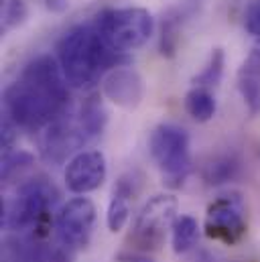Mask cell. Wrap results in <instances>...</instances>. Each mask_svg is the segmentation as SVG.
Wrapping results in <instances>:
<instances>
[{
  "mask_svg": "<svg viewBox=\"0 0 260 262\" xmlns=\"http://www.w3.org/2000/svg\"><path fill=\"white\" fill-rule=\"evenodd\" d=\"M67 85L55 57H35L23 69L20 77L4 90V114L18 128H47L67 110Z\"/></svg>",
  "mask_w": 260,
  "mask_h": 262,
  "instance_id": "1",
  "label": "cell"
},
{
  "mask_svg": "<svg viewBox=\"0 0 260 262\" xmlns=\"http://www.w3.org/2000/svg\"><path fill=\"white\" fill-rule=\"evenodd\" d=\"M57 61L69 88L83 90L120 67L124 53L114 51L92 25L69 29L57 43Z\"/></svg>",
  "mask_w": 260,
  "mask_h": 262,
  "instance_id": "2",
  "label": "cell"
},
{
  "mask_svg": "<svg viewBox=\"0 0 260 262\" xmlns=\"http://www.w3.org/2000/svg\"><path fill=\"white\" fill-rule=\"evenodd\" d=\"M59 201V191L45 177L23 183L16 197L2 201V228L4 230H27L33 240L47 236L51 224V211Z\"/></svg>",
  "mask_w": 260,
  "mask_h": 262,
  "instance_id": "3",
  "label": "cell"
},
{
  "mask_svg": "<svg viewBox=\"0 0 260 262\" xmlns=\"http://www.w3.org/2000/svg\"><path fill=\"white\" fill-rule=\"evenodd\" d=\"M94 27L114 51L128 53L148 41L155 20L146 8H106L96 16Z\"/></svg>",
  "mask_w": 260,
  "mask_h": 262,
  "instance_id": "4",
  "label": "cell"
},
{
  "mask_svg": "<svg viewBox=\"0 0 260 262\" xmlns=\"http://www.w3.org/2000/svg\"><path fill=\"white\" fill-rule=\"evenodd\" d=\"M175 220H177V199L175 197L169 193L150 197L142 205V209L132 226L130 242L138 250H157L165 242V236L173 228Z\"/></svg>",
  "mask_w": 260,
  "mask_h": 262,
  "instance_id": "5",
  "label": "cell"
},
{
  "mask_svg": "<svg viewBox=\"0 0 260 262\" xmlns=\"http://www.w3.org/2000/svg\"><path fill=\"white\" fill-rule=\"evenodd\" d=\"M148 150L157 167L169 179H185L191 169L189 136L175 124H159L150 132Z\"/></svg>",
  "mask_w": 260,
  "mask_h": 262,
  "instance_id": "6",
  "label": "cell"
},
{
  "mask_svg": "<svg viewBox=\"0 0 260 262\" xmlns=\"http://www.w3.org/2000/svg\"><path fill=\"white\" fill-rule=\"evenodd\" d=\"M244 199L240 193H230L213 199L205 211V236L222 244H236L246 234Z\"/></svg>",
  "mask_w": 260,
  "mask_h": 262,
  "instance_id": "7",
  "label": "cell"
},
{
  "mask_svg": "<svg viewBox=\"0 0 260 262\" xmlns=\"http://www.w3.org/2000/svg\"><path fill=\"white\" fill-rule=\"evenodd\" d=\"M94 138L85 130L83 122L79 120L77 114H67L59 116L55 122H51L43 136H41V155L47 163H63L67 157H73L83 148L88 142Z\"/></svg>",
  "mask_w": 260,
  "mask_h": 262,
  "instance_id": "8",
  "label": "cell"
},
{
  "mask_svg": "<svg viewBox=\"0 0 260 262\" xmlns=\"http://www.w3.org/2000/svg\"><path fill=\"white\" fill-rule=\"evenodd\" d=\"M96 226V205L88 197H73L55 215L59 242L67 248H85Z\"/></svg>",
  "mask_w": 260,
  "mask_h": 262,
  "instance_id": "9",
  "label": "cell"
},
{
  "mask_svg": "<svg viewBox=\"0 0 260 262\" xmlns=\"http://www.w3.org/2000/svg\"><path fill=\"white\" fill-rule=\"evenodd\" d=\"M106 175V157L100 150H79L65 165V187L75 195H85L100 189Z\"/></svg>",
  "mask_w": 260,
  "mask_h": 262,
  "instance_id": "10",
  "label": "cell"
},
{
  "mask_svg": "<svg viewBox=\"0 0 260 262\" xmlns=\"http://www.w3.org/2000/svg\"><path fill=\"white\" fill-rule=\"evenodd\" d=\"M104 96L124 110H134L144 98V81L132 67H116L104 77Z\"/></svg>",
  "mask_w": 260,
  "mask_h": 262,
  "instance_id": "11",
  "label": "cell"
},
{
  "mask_svg": "<svg viewBox=\"0 0 260 262\" xmlns=\"http://www.w3.org/2000/svg\"><path fill=\"white\" fill-rule=\"evenodd\" d=\"M238 90L252 116L260 114V39L238 69Z\"/></svg>",
  "mask_w": 260,
  "mask_h": 262,
  "instance_id": "12",
  "label": "cell"
},
{
  "mask_svg": "<svg viewBox=\"0 0 260 262\" xmlns=\"http://www.w3.org/2000/svg\"><path fill=\"white\" fill-rule=\"evenodd\" d=\"M138 193V181L134 179V175H122L112 191V199L108 205V213H106V224L110 232H120L130 215V197H134Z\"/></svg>",
  "mask_w": 260,
  "mask_h": 262,
  "instance_id": "13",
  "label": "cell"
},
{
  "mask_svg": "<svg viewBox=\"0 0 260 262\" xmlns=\"http://www.w3.org/2000/svg\"><path fill=\"white\" fill-rule=\"evenodd\" d=\"M199 236V224L191 215H179L171 228V244L175 254L189 252L197 242Z\"/></svg>",
  "mask_w": 260,
  "mask_h": 262,
  "instance_id": "14",
  "label": "cell"
},
{
  "mask_svg": "<svg viewBox=\"0 0 260 262\" xmlns=\"http://www.w3.org/2000/svg\"><path fill=\"white\" fill-rule=\"evenodd\" d=\"M240 171V161L234 155H222L211 159L203 169V179L207 185H224L232 181Z\"/></svg>",
  "mask_w": 260,
  "mask_h": 262,
  "instance_id": "15",
  "label": "cell"
},
{
  "mask_svg": "<svg viewBox=\"0 0 260 262\" xmlns=\"http://www.w3.org/2000/svg\"><path fill=\"white\" fill-rule=\"evenodd\" d=\"M185 110L197 122H207L215 114V98L209 90L191 88L185 96Z\"/></svg>",
  "mask_w": 260,
  "mask_h": 262,
  "instance_id": "16",
  "label": "cell"
},
{
  "mask_svg": "<svg viewBox=\"0 0 260 262\" xmlns=\"http://www.w3.org/2000/svg\"><path fill=\"white\" fill-rule=\"evenodd\" d=\"M12 262H69L65 252L57 246H49L43 244L41 240H31L27 242L16 256L12 258Z\"/></svg>",
  "mask_w": 260,
  "mask_h": 262,
  "instance_id": "17",
  "label": "cell"
},
{
  "mask_svg": "<svg viewBox=\"0 0 260 262\" xmlns=\"http://www.w3.org/2000/svg\"><path fill=\"white\" fill-rule=\"evenodd\" d=\"M224 75V51L222 49H213L205 67L193 77V88H203V90H213L218 88V83L222 81Z\"/></svg>",
  "mask_w": 260,
  "mask_h": 262,
  "instance_id": "18",
  "label": "cell"
},
{
  "mask_svg": "<svg viewBox=\"0 0 260 262\" xmlns=\"http://www.w3.org/2000/svg\"><path fill=\"white\" fill-rule=\"evenodd\" d=\"M33 163V157L25 150H10L2 155V179L8 181L16 171H20L23 167H29Z\"/></svg>",
  "mask_w": 260,
  "mask_h": 262,
  "instance_id": "19",
  "label": "cell"
},
{
  "mask_svg": "<svg viewBox=\"0 0 260 262\" xmlns=\"http://www.w3.org/2000/svg\"><path fill=\"white\" fill-rule=\"evenodd\" d=\"M29 16V8L25 4V0H8L4 6V14H2V23L4 29H16L20 27Z\"/></svg>",
  "mask_w": 260,
  "mask_h": 262,
  "instance_id": "20",
  "label": "cell"
},
{
  "mask_svg": "<svg viewBox=\"0 0 260 262\" xmlns=\"http://www.w3.org/2000/svg\"><path fill=\"white\" fill-rule=\"evenodd\" d=\"M244 27L250 35L260 39V0H252L244 12Z\"/></svg>",
  "mask_w": 260,
  "mask_h": 262,
  "instance_id": "21",
  "label": "cell"
},
{
  "mask_svg": "<svg viewBox=\"0 0 260 262\" xmlns=\"http://www.w3.org/2000/svg\"><path fill=\"white\" fill-rule=\"evenodd\" d=\"M118 262H155L150 256H146V254H138V252H122V254H118Z\"/></svg>",
  "mask_w": 260,
  "mask_h": 262,
  "instance_id": "22",
  "label": "cell"
},
{
  "mask_svg": "<svg viewBox=\"0 0 260 262\" xmlns=\"http://www.w3.org/2000/svg\"><path fill=\"white\" fill-rule=\"evenodd\" d=\"M67 4H69L67 0H47V8L53 10V12H63Z\"/></svg>",
  "mask_w": 260,
  "mask_h": 262,
  "instance_id": "23",
  "label": "cell"
},
{
  "mask_svg": "<svg viewBox=\"0 0 260 262\" xmlns=\"http://www.w3.org/2000/svg\"><path fill=\"white\" fill-rule=\"evenodd\" d=\"M191 262H215V260H213V256H211L209 252L201 250V252H197V254H195V258Z\"/></svg>",
  "mask_w": 260,
  "mask_h": 262,
  "instance_id": "24",
  "label": "cell"
}]
</instances>
